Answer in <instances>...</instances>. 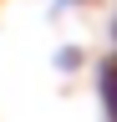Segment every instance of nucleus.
<instances>
[{"label":"nucleus","mask_w":117,"mask_h":122,"mask_svg":"<svg viewBox=\"0 0 117 122\" xmlns=\"http://www.w3.org/2000/svg\"><path fill=\"white\" fill-rule=\"evenodd\" d=\"M97 97H102V117L117 122V51L97 61Z\"/></svg>","instance_id":"1"},{"label":"nucleus","mask_w":117,"mask_h":122,"mask_svg":"<svg viewBox=\"0 0 117 122\" xmlns=\"http://www.w3.org/2000/svg\"><path fill=\"white\" fill-rule=\"evenodd\" d=\"M112 41H117V15H112Z\"/></svg>","instance_id":"3"},{"label":"nucleus","mask_w":117,"mask_h":122,"mask_svg":"<svg viewBox=\"0 0 117 122\" xmlns=\"http://www.w3.org/2000/svg\"><path fill=\"white\" fill-rule=\"evenodd\" d=\"M76 66H86V51L81 46H61L56 51V71H76Z\"/></svg>","instance_id":"2"}]
</instances>
